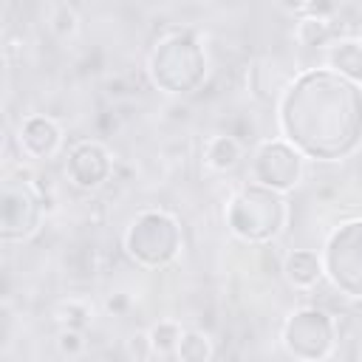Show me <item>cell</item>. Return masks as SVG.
<instances>
[{
	"instance_id": "obj_1",
	"label": "cell",
	"mask_w": 362,
	"mask_h": 362,
	"mask_svg": "<svg viewBox=\"0 0 362 362\" xmlns=\"http://www.w3.org/2000/svg\"><path fill=\"white\" fill-rule=\"evenodd\" d=\"M277 124L305 158L339 161L362 144V85L325 68H308L286 85Z\"/></svg>"
},
{
	"instance_id": "obj_2",
	"label": "cell",
	"mask_w": 362,
	"mask_h": 362,
	"mask_svg": "<svg viewBox=\"0 0 362 362\" xmlns=\"http://www.w3.org/2000/svg\"><path fill=\"white\" fill-rule=\"evenodd\" d=\"M223 218L229 232L238 240L272 243L288 223V201H286V192L249 181L226 201Z\"/></svg>"
},
{
	"instance_id": "obj_3",
	"label": "cell",
	"mask_w": 362,
	"mask_h": 362,
	"mask_svg": "<svg viewBox=\"0 0 362 362\" xmlns=\"http://www.w3.org/2000/svg\"><path fill=\"white\" fill-rule=\"evenodd\" d=\"M147 71L156 88L170 96L192 93L206 76V57L192 31H173L156 42Z\"/></svg>"
},
{
	"instance_id": "obj_4",
	"label": "cell",
	"mask_w": 362,
	"mask_h": 362,
	"mask_svg": "<svg viewBox=\"0 0 362 362\" xmlns=\"http://www.w3.org/2000/svg\"><path fill=\"white\" fill-rule=\"evenodd\" d=\"M124 252L144 269H161L181 252L184 235L175 215L164 209H141L122 235Z\"/></svg>"
},
{
	"instance_id": "obj_5",
	"label": "cell",
	"mask_w": 362,
	"mask_h": 362,
	"mask_svg": "<svg viewBox=\"0 0 362 362\" xmlns=\"http://www.w3.org/2000/svg\"><path fill=\"white\" fill-rule=\"evenodd\" d=\"M339 328L337 320L317 305H303L291 311L280 328V342L294 359H325L334 354Z\"/></svg>"
},
{
	"instance_id": "obj_6",
	"label": "cell",
	"mask_w": 362,
	"mask_h": 362,
	"mask_svg": "<svg viewBox=\"0 0 362 362\" xmlns=\"http://www.w3.org/2000/svg\"><path fill=\"white\" fill-rule=\"evenodd\" d=\"M322 272L345 297L362 300V218L339 223L322 249Z\"/></svg>"
},
{
	"instance_id": "obj_7",
	"label": "cell",
	"mask_w": 362,
	"mask_h": 362,
	"mask_svg": "<svg viewBox=\"0 0 362 362\" xmlns=\"http://www.w3.org/2000/svg\"><path fill=\"white\" fill-rule=\"evenodd\" d=\"M303 170H305V156L291 144L286 141L283 136L280 139H263L255 153H252V181L269 187V189H277V192H288L300 184L303 178Z\"/></svg>"
},
{
	"instance_id": "obj_8",
	"label": "cell",
	"mask_w": 362,
	"mask_h": 362,
	"mask_svg": "<svg viewBox=\"0 0 362 362\" xmlns=\"http://www.w3.org/2000/svg\"><path fill=\"white\" fill-rule=\"evenodd\" d=\"M42 223V195L28 181H3L0 192V238L3 243L28 240Z\"/></svg>"
},
{
	"instance_id": "obj_9",
	"label": "cell",
	"mask_w": 362,
	"mask_h": 362,
	"mask_svg": "<svg viewBox=\"0 0 362 362\" xmlns=\"http://www.w3.org/2000/svg\"><path fill=\"white\" fill-rule=\"evenodd\" d=\"M65 175L76 189L93 192L113 175V158L99 141H79L71 147L65 161Z\"/></svg>"
},
{
	"instance_id": "obj_10",
	"label": "cell",
	"mask_w": 362,
	"mask_h": 362,
	"mask_svg": "<svg viewBox=\"0 0 362 362\" xmlns=\"http://www.w3.org/2000/svg\"><path fill=\"white\" fill-rule=\"evenodd\" d=\"M17 147L25 158L45 161L62 147V127L45 113H31L17 127Z\"/></svg>"
},
{
	"instance_id": "obj_11",
	"label": "cell",
	"mask_w": 362,
	"mask_h": 362,
	"mask_svg": "<svg viewBox=\"0 0 362 362\" xmlns=\"http://www.w3.org/2000/svg\"><path fill=\"white\" fill-rule=\"evenodd\" d=\"M283 277L288 280L291 288H300V291H308L320 283V277L325 274L322 272V257L314 252V249H294L283 257Z\"/></svg>"
},
{
	"instance_id": "obj_12",
	"label": "cell",
	"mask_w": 362,
	"mask_h": 362,
	"mask_svg": "<svg viewBox=\"0 0 362 362\" xmlns=\"http://www.w3.org/2000/svg\"><path fill=\"white\" fill-rule=\"evenodd\" d=\"M325 65L362 85V37H337L325 48Z\"/></svg>"
},
{
	"instance_id": "obj_13",
	"label": "cell",
	"mask_w": 362,
	"mask_h": 362,
	"mask_svg": "<svg viewBox=\"0 0 362 362\" xmlns=\"http://www.w3.org/2000/svg\"><path fill=\"white\" fill-rule=\"evenodd\" d=\"M243 158V141L232 133H215L204 144V164L215 173H229Z\"/></svg>"
},
{
	"instance_id": "obj_14",
	"label": "cell",
	"mask_w": 362,
	"mask_h": 362,
	"mask_svg": "<svg viewBox=\"0 0 362 362\" xmlns=\"http://www.w3.org/2000/svg\"><path fill=\"white\" fill-rule=\"evenodd\" d=\"M294 40L305 48H328L337 40V31L331 25V20L325 17H314V14H297L294 23Z\"/></svg>"
},
{
	"instance_id": "obj_15",
	"label": "cell",
	"mask_w": 362,
	"mask_h": 362,
	"mask_svg": "<svg viewBox=\"0 0 362 362\" xmlns=\"http://www.w3.org/2000/svg\"><path fill=\"white\" fill-rule=\"evenodd\" d=\"M147 337H150V345H153L156 356H175L178 342L184 337V328H181L178 320H158L156 325H150Z\"/></svg>"
},
{
	"instance_id": "obj_16",
	"label": "cell",
	"mask_w": 362,
	"mask_h": 362,
	"mask_svg": "<svg viewBox=\"0 0 362 362\" xmlns=\"http://www.w3.org/2000/svg\"><path fill=\"white\" fill-rule=\"evenodd\" d=\"M212 354H215L212 339L204 331H192V328L187 331L184 328V337H181L178 351H175L178 359H184V362H206V359H212Z\"/></svg>"
},
{
	"instance_id": "obj_17",
	"label": "cell",
	"mask_w": 362,
	"mask_h": 362,
	"mask_svg": "<svg viewBox=\"0 0 362 362\" xmlns=\"http://www.w3.org/2000/svg\"><path fill=\"white\" fill-rule=\"evenodd\" d=\"M48 28H51V34H54L57 40H71V37H76V31H79L76 8H74L71 3H62V0H59V3L51 8Z\"/></svg>"
},
{
	"instance_id": "obj_18",
	"label": "cell",
	"mask_w": 362,
	"mask_h": 362,
	"mask_svg": "<svg viewBox=\"0 0 362 362\" xmlns=\"http://www.w3.org/2000/svg\"><path fill=\"white\" fill-rule=\"evenodd\" d=\"M57 320L62 322V328H85L88 322V308L79 300H65L57 305Z\"/></svg>"
},
{
	"instance_id": "obj_19",
	"label": "cell",
	"mask_w": 362,
	"mask_h": 362,
	"mask_svg": "<svg viewBox=\"0 0 362 362\" xmlns=\"http://www.w3.org/2000/svg\"><path fill=\"white\" fill-rule=\"evenodd\" d=\"M57 351L68 359H76L82 351H85V337L79 328H62L57 334Z\"/></svg>"
},
{
	"instance_id": "obj_20",
	"label": "cell",
	"mask_w": 362,
	"mask_h": 362,
	"mask_svg": "<svg viewBox=\"0 0 362 362\" xmlns=\"http://www.w3.org/2000/svg\"><path fill=\"white\" fill-rule=\"evenodd\" d=\"M124 354H127L130 359H153V356H156L147 334H133V337L127 339V345H124Z\"/></svg>"
},
{
	"instance_id": "obj_21",
	"label": "cell",
	"mask_w": 362,
	"mask_h": 362,
	"mask_svg": "<svg viewBox=\"0 0 362 362\" xmlns=\"http://www.w3.org/2000/svg\"><path fill=\"white\" fill-rule=\"evenodd\" d=\"M303 14H314V17H325L331 20L337 14V0H308Z\"/></svg>"
},
{
	"instance_id": "obj_22",
	"label": "cell",
	"mask_w": 362,
	"mask_h": 362,
	"mask_svg": "<svg viewBox=\"0 0 362 362\" xmlns=\"http://www.w3.org/2000/svg\"><path fill=\"white\" fill-rule=\"evenodd\" d=\"M305 3H308V0H277V6H280L283 11H288V14H303V11H305Z\"/></svg>"
},
{
	"instance_id": "obj_23",
	"label": "cell",
	"mask_w": 362,
	"mask_h": 362,
	"mask_svg": "<svg viewBox=\"0 0 362 362\" xmlns=\"http://www.w3.org/2000/svg\"><path fill=\"white\" fill-rule=\"evenodd\" d=\"M62 3H71V6H76V3H79V0H62Z\"/></svg>"
},
{
	"instance_id": "obj_24",
	"label": "cell",
	"mask_w": 362,
	"mask_h": 362,
	"mask_svg": "<svg viewBox=\"0 0 362 362\" xmlns=\"http://www.w3.org/2000/svg\"><path fill=\"white\" fill-rule=\"evenodd\" d=\"M359 356H362V351H359Z\"/></svg>"
}]
</instances>
